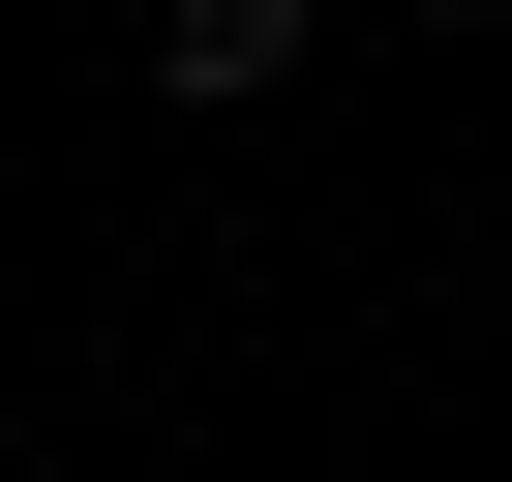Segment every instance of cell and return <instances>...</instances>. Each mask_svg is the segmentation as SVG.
Returning <instances> with one entry per match:
<instances>
[{"mask_svg":"<svg viewBox=\"0 0 512 482\" xmlns=\"http://www.w3.org/2000/svg\"><path fill=\"white\" fill-rule=\"evenodd\" d=\"M302 61H332V0H151V91H211V121L302 91Z\"/></svg>","mask_w":512,"mask_h":482,"instance_id":"1","label":"cell"},{"mask_svg":"<svg viewBox=\"0 0 512 482\" xmlns=\"http://www.w3.org/2000/svg\"><path fill=\"white\" fill-rule=\"evenodd\" d=\"M482 332H512V272H482Z\"/></svg>","mask_w":512,"mask_h":482,"instance_id":"3","label":"cell"},{"mask_svg":"<svg viewBox=\"0 0 512 482\" xmlns=\"http://www.w3.org/2000/svg\"><path fill=\"white\" fill-rule=\"evenodd\" d=\"M422 31H512V0H422Z\"/></svg>","mask_w":512,"mask_h":482,"instance_id":"2","label":"cell"}]
</instances>
